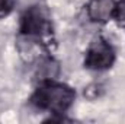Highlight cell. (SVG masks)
<instances>
[{
  "label": "cell",
  "instance_id": "5",
  "mask_svg": "<svg viewBox=\"0 0 125 124\" xmlns=\"http://www.w3.org/2000/svg\"><path fill=\"white\" fill-rule=\"evenodd\" d=\"M114 19L116 21V24L119 26L125 28V0L116 1L115 12H114Z\"/></svg>",
  "mask_w": 125,
  "mask_h": 124
},
{
  "label": "cell",
  "instance_id": "7",
  "mask_svg": "<svg viewBox=\"0 0 125 124\" xmlns=\"http://www.w3.org/2000/svg\"><path fill=\"white\" fill-rule=\"evenodd\" d=\"M102 92H103V86L100 83H93L84 89V96H87L89 99H96L100 96Z\"/></svg>",
  "mask_w": 125,
  "mask_h": 124
},
{
  "label": "cell",
  "instance_id": "6",
  "mask_svg": "<svg viewBox=\"0 0 125 124\" xmlns=\"http://www.w3.org/2000/svg\"><path fill=\"white\" fill-rule=\"evenodd\" d=\"M18 0H0V19L6 18L7 15L12 13V10L15 9Z\"/></svg>",
  "mask_w": 125,
  "mask_h": 124
},
{
  "label": "cell",
  "instance_id": "1",
  "mask_svg": "<svg viewBox=\"0 0 125 124\" xmlns=\"http://www.w3.org/2000/svg\"><path fill=\"white\" fill-rule=\"evenodd\" d=\"M76 92L71 86L54 82L52 79L41 80L31 96V104L54 115H64L74 104Z\"/></svg>",
  "mask_w": 125,
  "mask_h": 124
},
{
  "label": "cell",
  "instance_id": "2",
  "mask_svg": "<svg viewBox=\"0 0 125 124\" xmlns=\"http://www.w3.org/2000/svg\"><path fill=\"white\" fill-rule=\"evenodd\" d=\"M19 35L32 38L50 50L54 42V32L48 10L41 4H33L26 9L21 16Z\"/></svg>",
  "mask_w": 125,
  "mask_h": 124
},
{
  "label": "cell",
  "instance_id": "3",
  "mask_svg": "<svg viewBox=\"0 0 125 124\" xmlns=\"http://www.w3.org/2000/svg\"><path fill=\"white\" fill-rule=\"evenodd\" d=\"M116 59L114 47L103 38V37H96L90 42L89 48L86 50L84 56V67L89 70H108L114 66Z\"/></svg>",
  "mask_w": 125,
  "mask_h": 124
},
{
  "label": "cell",
  "instance_id": "4",
  "mask_svg": "<svg viewBox=\"0 0 125 124\" xmlns=\"http://www.w3.org/2000/svg\"><path fill=\"white\" fill-rule=\"evenodd\" d=\"M115 6V0H89L86 6L87 16L94 24H106L109 19H114Z\"/></svg>",
  "mask_w": 125,
  "mask_h": 124
}]
</instances>
